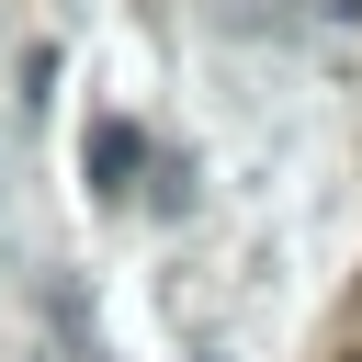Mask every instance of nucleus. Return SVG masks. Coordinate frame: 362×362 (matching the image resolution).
<instances>
[{"label":"nucleus","mask_w":362,"mask_h":362,"mask_svg":"<svg viewBox=\"0 0 362 362\" xmlns=\"http://www.w3.org/2000/svg\"><path fill=\"white\" fill-rule=\"evenodd\" d=\"M79 170H90V192H124V181L147 170V136H136L124 113H102V124H90V147H79Z\"/></svg>","instance_id":"f257e3e1"}]
</instances>
